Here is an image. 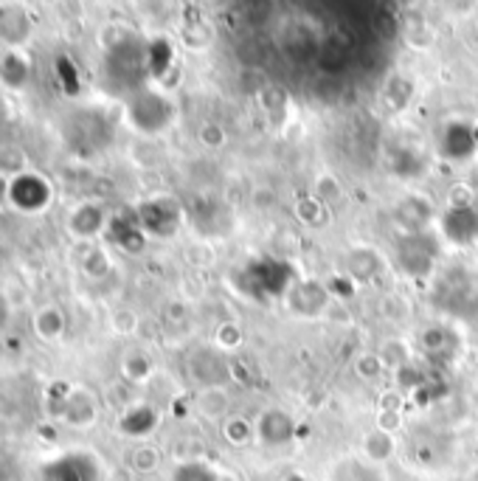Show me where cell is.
<instances>
[{"instance_id":"obj_2","label":"cell","mask_w":478,"mask_h":481,"mask_svg":"<svg viewBox=\"0 0 478 481\" xmlns=\"http://www.w3.org/2000/svg\"><path fill=\"white\" fill-rule=\"evenodd\" d=\"M174 481H191V476H189L186 470H181V473H178V478H174ZM194 481H215V478H211V473H208V470L198 468V478H194Z\"/></svg>"},{"instance_id":"obj_1","label":"cell","mask_w":478,"mask_h":481,"mask_svg":"<svg viewBox=\"0 0 478 481\" xmlns=\"http://www.w3.org/2000/svg\"><path fill=\"white\" fill-rule=\"evenodd\" d=\"M87 465H91V461L82 456L62 459L51 468V481H93V468Z\"/></svg>"}]
</instances>
